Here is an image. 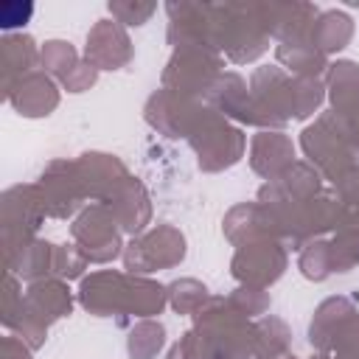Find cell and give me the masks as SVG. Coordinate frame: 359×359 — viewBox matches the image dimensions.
Returning a JSON list of instances; mask_svg holds the SVG:
<instances>
[{
  "label": "cell",
  "mask_w": 359,
  "mask_h": 359,
  "mask_svg": "<svg viewBox=\"0 0 359 359\" xmlns=\"http://www.w3.org/2000/svg\"><path fill=\"white\" fill-rule=\"evenodd\" d=\"M233 269L238 278L244 280H252V283H266V280H275L283 269V255L275 250V244H266L264 255L258 258V252L252 247H247L244 252H238V258L233 261Z\"/></svg>",
  "instance_id": "obj_2"
},
{
  "label": "cell",
  "mask_w": 359,
  "mask_h": 359,
  "mask_svg": "<svg viewBox=\"0 0 359 359\" xmlns=\"http://www.w3.org/2000/svg\"><path fill=\"white\" fill-rule=\"evenodd\" d=\"M174 286L182 289V294H180V292H171L177 311H191V309L205 297V286H199L196 280H182V283H174Z\"/></svg>",
  "instance_id": "obj_4"
},
{
  "label": "cell",
  "mask_w": 359,
  "mask_h": 359,
  "mask_svg": "<svg viewBox=\"0 0 359 359\" xmlns=\"http://www.w3.org/2000/svg\"><path fill=\"white\" fill-rule=\"evenodd\" d=\"M185 255V247H182V236L174 233L171 227H160L154 230L149 238H143L137 244V250L132 247L129 255H126V264L129 269H137V272H151L163 264H177L180 258Z\"/></svg>",
  "instance_id": "obj_1"
},
{
  "label": "cell",
  "mask_w": 359,
  "mask_h": 359,
  "mask_svg": "<svg viewBox=\"0 0 359 359\" xmlns=\"http://www.w3.org/2000/svg\"><path fill=\"white\" fill-rule=\"evenodd\" d=\"M163 345V325L154 323H143L132 331L129 337V353L135 359H151Z\"/></svg>",
  "instance_id": "obj_3"
}]
</instances>
